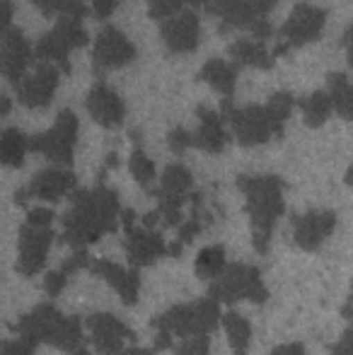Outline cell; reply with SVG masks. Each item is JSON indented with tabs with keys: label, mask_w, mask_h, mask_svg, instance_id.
<instances>
[{
	"label": "cell",
	"mask_w": 353,
	"mask_h": 355,
	"mask_svg": "<svg viewBox=\"0 0 353 355\" xmlns=\"http://www.w3.org/2000/svg\"><path fill=\"white\" fill-rule=\"evenodd\" d=\"M119 193L104 184V174L94 189H78L71 193V208L61 218L63 232L58 237L61 244H68L78 252L89 244L99 242L104 234L117 232L119 220Z\"/></svg>",
	"instance_id": "6da1fadb"
},
{
	"label": "cell",
	"mask_w": 353,
	"mask_h": 355,
	"mask_svg": "<svg viewBox=\"0 0 353 355\" xmlns=\"http://www.w3.org/2000/svg\"><path fill=\"white\" fill-rule=\"evenodd\" d=\"M237 189L245 193L247 215L252 223V244L259 254H266L273 227L286 213L283 203V179L276 174H240Z\"/></svg>",
	"instance_id": "7a4b0ae2"
},
{
	"label": "cell",
	"mask_w": 353,
	"mask_h": 355,
	"mask_svg": "<svg viewBox=\"0 0 353 355\" xmlns=\"http://www.w3.org/2000/svg\"><path fill=\"white\" fill-rule=\"evenodd\" d=\"M221 322V304L213 297H203L196 302L175 304L167 312L153 317L150 327L155 329V351L175 348L172 338H191V336H208Z\"/></svg>",
	"instance_id": "3957f363"
},
{
	"label": "cell",
	"mask_w": 353,
	"mask_h": 355,
	"mask_svg": "<svg viewBox=\"0 0 353 355\" xmlns=\"http://www.w3.org/2000/svg\"><path fill=\"white\" fill-rule=\"evenodd\" d=\"M15 334L29 338L32 343H46V346L61 348V351L76 353L83 343V322L78 317H66L56 304L42 302L29 314L17 319Z\"/></svg>",
	"instance_id": "277c9868"
},
{
	"label": "cell",
	"mask_w": 353,
	"mask_h": 355,
	"mask_svg": "<svg viewBox=\"0 0 353 355\" xmlns=\"http://www.w3.org/2000/svg\"><path fill=\"white\" fill-rule=\"evenodd\" d=\"M278 5V0H216L206 10L221 22V32L247 29L257 42H266L276 34L266 15Z\"/></svg>",
	"instance_id": "5b68a950"
},
{
	"label": "cell",
	"mask_w": 353,
	"mask_h": 355,
	"mask_svg": "<svg viewBox=\"0 0 353 355\" xmlns=\"http://www.w3.org/2000/svg\"><path fill=\"white\" fill-rule=\"evenodd\" d=\"M208 295L216 302H225V304L240 302V300L264 304L268 297V290L264 281H261V273L257 266H250V263H230L223 271V276L211 283Z\"/></svg>",
	"instance_id": "8992f818"
},
{
	"label": "cell",
	"mask_w": 353,
	"mask_h": 355,
	"mask_svg": "<svg viewBox=\"0 0 353 355\" xmlns=\"http://www.w3.org/2000/svg\"><path fill=\"white\" fill-rule=\"evenodd\" d=\"M89 44L87 32L83 29L80 19L73 17H58L56 27L46 32L34 46V58L39 63H51L61 73H71V61H68V51L73 49H83Z\"/></svg>",
	"instance_id": "52a82bcc"
},
{
	"label": "cell",
	"mask_w": 353,
	"mask_h": 355,
	"mask_svg": "<svg viewBox=\"0 0 353 355\" xmlns=\"http://www.w3.org/2000/svg\"><path fill=\"white\" fill-rule=\"evenodd\" d=\"M221 114L242 148H257V145H264L268 141H278L266 107H259V104L235 107L230 99H223Z\"/></svg>",
	"instance_id": "ba28073f"
},
{
	"label": "cell",
	"mask_w": 353,
	"mask_h": 355,
	"mask_svg": "<svg viewBox=\"0 0 353 355\" xmlns=\"http://www.w3.org/2000/svg\"><path fill=\"white\" fill-rule=\"evenodd\" d=\"M157 196V213H160L162 223L167 227H182L184 215L182 206L187 201H191L193 196V177L184 164H167V169L162 172L160 187L155 189Z\"/></svg>",
	"instance_id": "9c48e42d"
},
{
	"label": "cell",
	"mask_w": 353,
	"mask_h": 355,
	"mask_svg": "<svg viewBox=\"0 0 353 355\" xmlns=\"http://www.w3.org/2000/svg\"><path fill=\"white\" fill-rule=\"evenodd\" d=\"M78 128H80L78 116L71 109H63V112H58L56 121H53V126L46 133H39V136L29 138V150L44 155V157L56 164L71 167L73 150H76V141H78Z\"/></svg>",
	"instance_id": "30bf717a"
},
{
	"label": "cell",
	"mask_w": 353,
	"mask_h": 355,
	"mask_svg": "<svg viewBox=\"0 0 353 355\" xmlns=\"http://www.w3.org/2000/svg\"><path fill=\"white\" fill-rule=\"evenodd\" d=\"M327 10L317 8L312 3H298L293 8L291 17L281 27V44L273 49V56H286L291 49H302L307 44L317 42L325 32Z\"/></svg>",
	"instance_id": "8fae6325"
},
{
	"label": "cell",
	"mask_w": 353,
	"mask_h": 355,
	"mask_svg": "<svg viewBox=\"0 0 353 355\" xmlns=\"http://www.w3.org/2000/svg\"><path fill=\"white\" fill-rule=\"evenodd\" d=\"M121 225H123V232H126L123 247H126L128 263H131L133 268L150 266L157 259L170 257V247H167L165 237H162L160 232H155V230L138 227L136 213L133 211L121 213Z\"/></svg>",
	"instance_id": "7c38bea8"
},
{
	"label": "cell",
	"mask_w": 353,
	"mask_h": 355,
	"mask_svg": "<svg viewBox=\"0 0 353 355\" xmlns=\"http://www.w3.org/2000/svg\"><path fill=\"white\" fill-rule=\"evenodd\" d=\"M136 46L128 42V37L121 29L112 27H102L97 32L92 46V68L94 75H102L104 71H112V68H123L128 63L136 61Z\"/></svg>",
	"instance_id": "4fadbf2b"
},
{
	"label": "cell",
	"mask_w": 353,
	"mask_h": 355,
	"mask_svg": "<svg viewBox=\"0 0 353 355\" xmlns=\"http://www.w3.org/2000/svg\"><path fill=\"white\" fill-rule=\"evenodd\" d=\"M73 191H78V177L71 169H44V172L34 174L32 182L24 189H19L15 193V203L24 206L29 198H39V201H61V198L71 196Z\"/></svg>",
	"instance_id": "5bb4252c"
},
{
	"label": "cell",
	"mask_w": 353,
	"mask_h": 355,
	"mask_svg": "<svg viewBox=\"0 0 353 355\" xmlns=\"http://www.w3.org/2000/svg\"><path fill=\"white\" fill-rule=\"evenodd\" d=\"M53 230L51 227H37V225L24 223L19 230V257H17V271L19 276L32 278L44 268L49 257V249L53 244Z\"/></svg>",
	"instance_id": "9a60e30c"
},
{
	"label": "cell",
	"mask_w": 353,
	"mask_h": 355,
	"mask_svg": "<svg viewBox=\"0 0 353 355\" xmlns=\"http://www.w3.org/2000/svg\"><path fill=\"white\" fill-rule=\"evenodd\" d=\"M87 331L92 338V346L99 355H119L123 351V343L136 341V334L126 327L119 317L109 312H97L87 317Z\"/></svg>",
	"instance_id": "2e32d148"
},
{
	"label": "cell",
	"mask_w": 353,
	"mask_h": 355,
	"mask_svg": "<svg viewBox=\"0 0 353 355\" xmlns=\"http://www.w3.org/2000/svg\"><path fill=\"white\" fill-rule=\"evenodd\" d=\"M34 61V49L27 42L19 27H10L3 32V49H0V68L12 87H17L27 78V68Z\"/></svg>",
	"instance_id": "e0dca14e"
},
{
	"label": "cell",
	"mask_w": 353,
	"mask_h": 355,
	"mask_svg": "<svg viewBox=\"0 0 353 355\" xmlns=\"http://www.w3.org/2000/svg\"><path fill=\"white\" fill-rule=\"evenodd\" d=\"M58 89V68L51 63H39L37 71L22 80L15 87L17 102L27 109H44L53 102V94Z\"/></svg>",
	"instance_id": "ac0fdd59"
},
{
	"label": "cell",
	"mask_w": 353,
	"mask_h": 355,
	"mask_svg": "<svg viewBox=\"0 0 353 355\" xmlns=\"http://www.w3.org/2000/svg\"><path fill=\"white\" fill-rule=\"evenodd\" d=\"M160 37L170 53H191L201 42V19L193 10H182L172 19L160 24Z\"/></svg>",
	"instance_id": "d6986e66"
},
{
	"label": "cell",
	"mask_w": 353,
	"mask_h": 355,
	"mask_svg": "<svg viewBox=\"0 0 353 355\" xmlns=\"http://www.w3.org/2000/svg\"><path fill=\"white\" fill-rule=\"evenodd\" d=\"M293 239L305 252H317L325 239L334 232L336 215L332 211H310L302 215H293Z\"/></svg>",
	"instance_id": "ffe728a7"
},
{
	"label": "cell",
	"mask_w": 353,
	"mask_h": 355,
	"mask_svg": "<svg viewBox=\"0 0 353 355\" xmlns=\"http://www.w3.org/2000/svg\"><path fill=\"white\" fill-rule=\"evenodd\" d=\"M196 119H198V128L191 131V143L196 150H203V153L211 155H221L225 150V145L230 143V133L225 131V119L223 114H218L216 109L201 107L196 109Z\"/></svg>",
	"instance_id": "44dd1931"
},
{
	"label": "cell",
	"mask_w": 353,
	"mask_h": 355,
	"mask_svg": "<svg viewBox=\"0 0 353 355\" xmlns=\"http://www.w3.org/2000/svg\"><path fill=\"white\" fill-rule=\"evenodd\" d=\"M87 112L99 126L117 128L126 119V104L107 83H94L87 94Z\"/></svg>",
	"instance_id": "7402d4cb"
},
{
	"label": "cell",
	"mask_w": 353,
	"mask_h": 355,
	"mask_svg": "<svg viewBox=\"0 0 353 355\" xmlns=\"http://www.w3.org/2000/svg\"><path fill=\"white\" fill-rule=\"evenodd\" d=\"M89 271L112 285L126 307H133V304L138 302V293H141L138 268H123V266H119V263L109 261V259H97V261H92Z\"/></svg>",
	"instance_id": "603a6c76"
},
{
	"label": "cell",
	"mask_w": 353,
	"mask_h": 355,
	"mask_svg": "<svg viewBox=\"0 0 353 355\" xmlns=\"http://www.w3.org/2000/svg\"><path fill=\"white\" fill-rule=\"evenodd\" d=\"M227 53H230L232 63L240 68H259V71H271L273 63H276V56L257 39H235V42L227 46Z\"/></svg>",
	"instance_id": "cb8c5ba5"
},
{
	"label": "cell",
	"mask_w": 353,
	"mask_h": 355,
	"mask_svg": "<svg viewBox=\"0 0 353 355\" xmlns=\"http://www.w3.org/2000/svg\"><path fill=\"white\" fill-rule=\"evenodd\" d=\"M237 71H240V66H235V63H227V61H223V58H211V61L201 68L198 80H203V83L211 85L216 92H221L223 99H230L237 87Z\"/></svg>",
	"instance_id": "d4e9b609"
},
{
	"label": "cell",
	"mask_w": 353,
	"mask_h": 355,
	"mask_svg": "<svg viewBox=\"0 0 353 355\" xmlns=\"http://www.w3.org/2000/svg\"><path fill=\"white\" fill-rule=\"evenodd\" d=\"M327 92L334 104V112L344 121H353V83L346 73H329L327 75Z\"/></svg>",
	"instance_id": "484cf974"
},
{
	"label": "cell",
	"mask_w": 353,
	"mask_h": 355,
	"mask_svg": "<svg viewBox=\"0 0 353 355\" xmlns=\"http://www.w3.org/2000/svg\"><path fill=\"white\" fill-rule=\"evenodd\" d=\"M298 107H300V112H302V121H305V126H310V128L325 126L327 119H329V114L334 112V104H332V97H329L327 89H315L310 97L300 99Z\"/></svg>",
	"instance_id": "4316f807"
},
{
	"label": "cell",
	"mask_w": 353,
	"mask_h": 355,
	"mask_svg": "<svg viewBox=\"0 0 353 355\" xmlns=\"http://www.w3.org/2000/svg\"><path fill=\"white\" fill-rule=\"evenodd\" d=\"M223 327H225L227 343H230L232 353L247 355L252 343V324L240 312H227L223 314Z\"/></svg>",
	"instance_id": "83f0119b"
},
{
	"label": "cell",
	"mask_w": 353,
	"mask_h": 355,
	"mask_svg": "<svg viewBox=\"0 0 353 355\" xmlns=\"http://www.w3.org/2000/svg\"><path fill=\"white\" fill-rule=\"evenodd\" d=\"M29 153V138L19 128H5L0 138V162L8 167H22Z\"/></svg>",
	"instance_id": "f1b7e54d"
},
{
	"label": "cell",
	"mask_w": 353,
	"mask_h": 355,
	"mask_svg": "<svg viewBox=\"0 0 353 355\" xmlns=\"http://www.w3.org/2000/svg\"><path fill=\"white\" fill-rule=\"evenodd\" d=\"M227 268L225 263V249L221 244H213V247H206L198 252L196 257V276L203 278V281H216V278L223 276V271Z\"/></svg>",
	"instance_id": "f546056e"
},
{
	"label": "cell",
	"mask_w": 353,
	"mask_h": 355,
	"mask_svg": "<svg viewBox=\"0 0 353 355\" xmlns=\"http://www.w3.org/2000/svg\"><path fill=\"white\" fill-rule=\"evenodd\" d=\"M295 97L286 89H278L268 97V102L264 104L266 112H268V119L273 123V131H276V138H283V128H286V121L291 119L293 114V107H295Z\"/></svg>",
	"instance_id": "4dcf8cb0"
},
{
	"label": "cell",
	"mask_w": 353,
	"mask_h": 355,
	"mask_svg": "<svg viewBox=\"0 0 353 355\" xmlns=\"http://www.w3.org/2000/svg\"><path fill=\"white\" fill-rule=\"evenodd\" d=\"M32 5L44 17H73L83 19L89 15L85 0H32Z\"/></svg>",
	"instance_id": "1f68e13d"
},
{
	"label": "cell",
	"mask_w": 353,
	"mask_h": 355,
	"mask_svg": "<svg viewBox=\"0 0 353 355\" xmlns=\"http://www.w3.org/2000/svg\"><path fill=\"white\" fill-rule=\"evenodd\" d=\"M128 169H131L133 179H136L148 193H155V187H153V184H155V164H153V159L143 153L141 145L133 148L131 159H128Z\"/></svg>",
	"instance_id": "d6a6232c"
},
{
	"label": "cell",
	"mask_w": 353,
	"mask_h": 355,
	"mask_svg": "<svg viewBox=\"0 0 353 355\" xmlns=\"http://www.w3.org/2000/svg\"><path fill=\"white\" fill-rule=\"evenodd\" d=\"M184 0H148V12H150L153 19H160V22H167L175 15L182 12Z\"/></svg>",
	"instance_id": "836d02e7"
},
{
	"label": "cell",
	"mask_w": 353,
	"mask_h": 355,
	"mask_svg": "<svg viewBox=\"0 0 353 355\" xmlns=\"http://www.w3.org/2000/svg\"><path fill=\"white\" fill-rule=\"evenodd\" d=\"M208 353H211V336L184 338L175 348V355H208Z\"/></svg>",
	"instance_id": "e575fe53"
},
{
	"label": "cell",
	"mask_w": 353,
	"mask_h": 355,
	"mask_svg": "<svg viewBox=\"0 0 353 355\" xmlns=\"http://www.w3.org/2000/svg\"><path fill=\"white\" fill-rule=\"evenodd\" d=\"M167 145H170V150H172L175 155L187 153L189 148H193V143H191V131H189V128H184V126L172 128L170 136H167Z\"/></svg>",
	"instance_id": "d590c367"
},
{
	"label": "cell",
	"mask_w": 353,
	"mask_h": 355,
	"mask_svg": "<svg viewBox=\"0 0 353 355\" xmlns=\"http://www.w3.org/2000/svg\"><path fill=\"white\" fill-rule=\"evenodd\" d=\"M66 283H68V273L56 268V271L46 273V278H44V290H46L49 297H56V295H61V290L66 288Z\"/></svg>",
	"instance_id": "8d00e7d4"
},
{
	"label": "cell",
	"mask_w": 353,
	"mask_h": 355,
	"mask_svg": "<svg viewBox=\"0 0 353 355\" xmlns=\"http://www.w3.org/2000/svg\"><path fill=\"white\" fill-rule=\"evenodd\" d=\"M34 348H37V343H32L29 338H8L3 343V355H34Z\"/></svg>",
	"instance_id": "74e56055"
},
{
	"label": "cell",
	"mask_w": 353,
	"mask_h": 355,
	"mask_svg": "<svg viewBox=\"0 0 353 355\" xmlns=\"http://www.w3.org/2000/svg\"><path fill=\"white\" fill-rule=\"evenodd\" d=\"M89 266H92V261H89V254L85 252V249H78V252H73L71 257L63 261L61 271H66L68 276H71V273L80 271V268H89Z\"/></svg>",
	"instance_id": "f35d334b"
},
{
	"label": "cell",
	"mask_w": 353,
	"mask_h": 355,
	"mask_svg": "<svg viewBox=\"0 0 353 355\" xmlns=\"http://www.w3.org/2000/svg\"><path fill=\"white\" fill-rule=\"evenodd\" d=\"M53 211H49V208H32V211L27 213V223L29 225H37V227H51L53 223Z\"/></svg>",
	"instance_id": "ab89813d"
},
{
	"label": "cell",
	"mask_w": 353,
	"mask_h": 355,
	"mask_svg": "<svg viewBox=\"0 0 353 355\" xmlns=\"http://www.w3.org/2000/svg\"><path fill=\"white\" fill-rule=\"evenodd\" d=\"M329 355H353V319H351V327L344 331V336L332 346Z\"/></svg>",
	"instance_id": "60d3db41"
},
{
	"label": "cell",
	"mask_w": 353,
	"mask_h": 355,
	"mask_svg": "<svg viewBox=\"0 0 353 355\" xmlns=\"http://www.w3.org/2000/svg\"><path fill=\"white\" fill-rule=\"evenodd\" d=\"M119 0H92V15L97 19H109L117 10Z\"/></svg>",
	"instance_id": "b9f144b4"
},
{
	"label": "cell",
	"mask_w": 353,
	"mask_h": 355,
	"mask_svg": "<svg viewBox=\"0 0 353 355\" xmlns=\"http://www.w3.org/2000/svg\"><path fill=\"white\" fill-rule=\"evenodd\" d=\"M271 355H305L302 343H283V346L273 348Z\"/></svg>",
	"instance_id": "7bdbcfd3"
},
{
	"label": "cell",
	"mask_w": 353,
	"mask_h": 355,
	"mask_svg": "<svg viewBox=\"0 0 353 355\" xmlns=\"http://www.w3.org/2000/svg\"><path fill=\"white\" fill-rule=\"evenodd\" d=\"M341 46H344V51H346V61H349V66L353 68V22L349 24V29L344 32Z\"/></svg>",
	"instance_id": "ee69618b"
},
{
	"label": "cell",
	"mask_w": 353,
	"mask_h": 355,
	"mask_svg": "<svg viewBox=\"0 0 353 355\" xmlns=\"http://www.w3.org/2000/svg\"><path fill=\"white\" fill-rule=\"evenodd\" d=\"M12 27V3L3 0V19H0V32H8Z\"/></svg>",
	"instance_id": "f6af8a7d"
},
{
	"label": "cell",
	"mask_w": 353,
	"mask_h": 355,
	"mask_svg": "<svg viewBox=\"0 0 353 355\" xmlns=\"http://www.w3.org/2000/svg\"><path fill=\"white\" fill-rule=\"evenodd\" d=\"M119 355H157V351H146V348H136V346H131V348H123Z\"/></svg>",
	"instance_id": "bcb514c9"
},
{
	"label": "cell",
	"mask_w": 353,
	"mask_h": 355,
	"mask_svg": "<svg viewBox=\"0 0 353 355\" xmlns=\"http://www.w3.org/2000/svg\"><path fill=\"white\" fill-rule=\"evenodd\" d=\"M216 3V0H184V5H191L193 10L196 8H203V10H208L211 5Z\"/></svg>",
	"instance_id": "7dc6e473"
},
{
	"label": "cell",
	"mask_w": 353,
	"mask_h": 355,
	"mask_svg": "<svg viewBox=\"0 0 353 355\" xmlns=\"http://www.w3.org/2000/svg\"><path fill=\"white\" fill-rule=\"evenodd\" d=\"M8 114H10V97L3 94V97H0V116H8Z\"/></svg>",
	"instance_id": "c3c4849f"
},
{
	"label": "cell",
	"mask_w": 353,
	"mask_h": 355,
	"mask_svg": "<svg viewBox=\"0 0 353 355\" xmlns=\"http://www.w3.org/2000/svg\"><path fill=\"white\" fill-rule=\"evenodd\" d=\"M344 317L353 319V288H351V295H349V304L344 307Z\"/></svg>",
	"instance_id": "681fc988"
},
{
	"label": "cell",
	"mask_w": 353,
	"mask_h": 355,
	"mask_svg": "<svg viewBox=\"0 0 353 355\" xmlns=\"http://www.w3.org/2000/svg\"><path fill=\"white\" fill-rule=\"evenodd\" d=\"M344 182L349 184V187H353V167L346 169V174H344Z\"/></svg>",
	"instance_id": "f907efd6"
},
{
	"label": "cell",
	"mask_w": 353,
	"mask_h": 355,
	"mask_svg": "<svg viewBox=\"0 0 353 355\" xmlns=\"http://www.w3.org/2000/svg\"><path fill=\"white\" fill-rule=\"evenodd\" d=\"M73 355H89V353L85 351V348H80V351H76V353H73Z\"/></svg>",
	"instance_id": "816d5d0a"
}]
</instances>
